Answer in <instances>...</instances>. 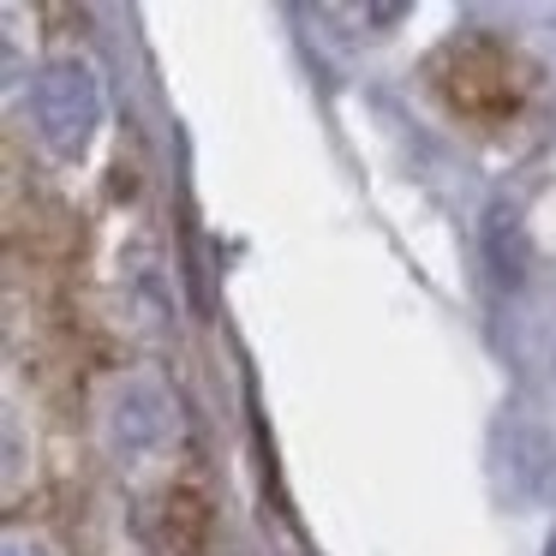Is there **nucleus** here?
I'll list each match as a JSON object with an SVG mask.
<instances>
[{
  "instance_id": "f257e3e1",
  "label": "nucleus",
  "mask_w": 556,
  "mask_h": 556,
  "mask_svg": "<svg viewBox=\"0 0 556 556\" xmlns=\"http://www.w3.org/2000/svg\"><path fill=\"white\" fill-rule=\"evenodd\" d=\"M443 97L455 114L467 121H496V114L515 109L520 85H515V61H508L496 42H467V49H448L443 61Z\"/></svg>"
},
{
  "instance_id": "f03ea898",
  "label": "nucleus",
  "mask_w": 556,
  "mask_h": 556,
  "mask_svg": "<svg viewBox=\"0 0 556 556\" xmlns=\"http://www.w3.org/2000/svg\"><path fill=\"white\" fill-rule=\"evenodd\" d=\"M37 121H42V132H49L61 150L85 144L90 121H97V78H90V66L54 61L49 73H42V85H37Z\"/></svg>"
},
{
  "instance_id": "7ed1b4c3",
  "label": "nucleus",
  "mask_w": 556,
  "mask_h": 556,
  "mask_svg": "<svg viewBox=\"0 0 556 556\" xmlns=\"http://www.w3.org/2000/svg\"><path fill=\"white\" fill-rule=\"evenodd\" d=\"M204 532H210V508L198 491H162L144 508V539L156 556H192Z\"/></svg>"
},
{
  "instance_id": "20e7f679",
  "label": "nucleus",
  "mask_w": 556,
  "mask_h": 556,
  "mask_svg": "<svg viewBox=\"0 0 556 556\" xmlns=\"http://www.w3.org/2000/svg\"><path fill=\"white\" fill-rule=\"evenodd\" d=\"M544 556H556V539H551V551H544Z\"/></svg>"
}]
</instances>
